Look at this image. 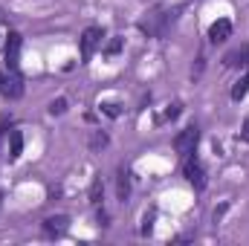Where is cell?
<instances>
[{
  "label": "cell",
  "mask_w": 249,
  "mask_h": 246,
  "mask_svg": "<svg viewBox=\"0 0 249 246\" xmlns=\"http://www.w3.org/2000/svg\"><path fill=\"white\" fill-rule=\"evenodd\" d=\"M174 20H177L174 12H168V9H162V6H154V9L145 12V18L139 20V32H145L148 38H165L168 29L174 26Z\"/></svg>",
  "instance_id": "cell-1"
},
{
  "label": "cell",
  "mask_w": 249,
  "mask_h": 246,
  "mask_svg": "<svg viewBox=\"0 0 249 246\" xmlns=\"http://www.w3.org/2000/svg\"><path fill=\"white\" fill-rule=\"evenodd\" d=\"M105 47V29L102 26H87L81 41H78V50H81V61H90L96 53H102Z\"/></svg>",
  "instance_id": "cell-2"
},
{
  "label": "cell",
  "mask_w": 249,
  "mask_h": 246,
  "mask_svg": "<svg viewBox=\"0 0 249 246\" xmlns=\"http://www.w3.org/2000/svg\"><path fill=\"white\" fill-rule=\"evenodd\" d=\"M183 177H186V183L194 188V191H203L206 188V168H203V162H200V157H197V151L194 154H188L186 159H183Z\"/></svg>",
  "instance_id": "cell-3"
},
{
  "label": "cell",
  "mask_w": 249,
  "mask_h": 246,
  "mask_svg": "<svg viewBox=\"0 0 249 246\" xmlns=\"http://www.w3.org/2000/svg\"><path fill=\"white\" fill-rule=\"evenodd\" d=\"M0 96L3 99H20L23 96V78L18 70H0Z\"/></svg>",
  "instance_id": "cell-4"
},
{
  "label": "cell",
  "mask_w": 249,
  "mask_h": 246,
  "mask_svg": "<svg viewBox=\"0 0 249 246\" xmlns=\"http://www.w3.org/2000/svg\"><path fill=\"white\" fill-rule=\"evenodd\" d=\"M20 50H23V35L9 29L6 32V41H3V55H6V67L9 70H18L20 67Z\"/></svg>",
  "instance_id": "cell-5"
},
{
  "label": "cell",
  "mask_w": 249,
  "mask_h": 246,
  "mask_svg": "<svg viewBox=\"0 0 249 246\" xmlns=\"http://www.w3.org/2000/svg\"><path fill=\"white\" fill-rule=\"evenodd\" d=\"M197 142H200V130H197V124H188L186 130H180V133L174 136V151L186 159L188 154L197 151Z\"/></svg>",
  "instance_id": "cell-6"
},
{
  "label": "cell",
  "mask_w": 249,
  "mask_h": 246,
  "mask_svg": "<svg viewBox=\"0 0 249 246\" xmlns=\"http://www.w3.org/2000/svg\"><path fill=\"white\" fill-rule=\"evenodd\" d=\"M206 38H209V44H214V47H217V44H226V41L232 38V20H229V18H217V20L209 26V35H206Z\"/></svg>",
  "instance_id": "cell-7"
},
{
  "label": "cell",
  "mask_w": 249,
  "mask_h": 246,
  "mask_svg": "<svg viewBox=\"0 0 249 246\" xmlns=\"http://www.w3.org/2000/svg\"><path fill=\"white\" fill-rule=\"evenodd\" d=\"M67 229H70V217H64V214H53V217L44 220V235L47 238H64Z\"/></svg>",
  "instance_id": "cell-8"
},
{
  "label": "cell",
  "mask_w": 249,
  "mask_h": 246,
  "mask_svg": "<svg viewBox=\"0 0 249 246\" xmlns=\"http://www.w3.org/2000/svg\"><path fill=\"white\" fill-rule=\"evenodd\" d=\"M223 64H226V67H241V70H247L249 67V44L238 47V50H232V53L223 58Z\"/></svg>",
  "instance_id": "cell-9"
},
{
  "label": "cell",
  "mask_w": 249,
  "mask_h": 246,
  "mask_svg": "<svg viewBox=\"0 0 249 246\" xmlns=\"http://www.w3.org/2000/svg\"><path fill=\"white\" fill-rule=\"evenodd\" d=\"M20 154H23V133L9 130V154H6V159L15 162V159H20Z\"/></svg>",
  "instance_id": "cell-10"
},
{
  "label": "cell",
  "mask_w": 249,
  "mask_h": 246,
  "mask_svg": "<svg viewBox=\"0 0 249 246\" xmlns=\"http://www.w3.org/2000/svg\"><path fill=\"white\" fill-rule=\"evenodd\" d=\"M249 96V67H247V72L235 81V87H232V102H244Z\"/></svg>",
  "instance_id": "cell-11"
},
{
  "label": "cell",
  "mask_w": 249,
  "mask_h": 246,
  "mask_svg": "<svg viewBox=\"0 0 249 246\" xmlns=\"http://www.w3.org/2000/svg\"><path fill=\"white\" fill-rule=\"evenodd\" d=\"M116 194H119V200H127L130 197V177H127V171L119 168V174H116Z\"/></svg>",
  "instance_id": "cell-12"
},
{
  "label": "cell",
  "mask_w": 249,
  "mask_h": 246,
  "mask_svg": "<svg viewBox=\"0 0 249 246\" xmlns=\"http://www.w3.org/2000/svg\"><path fill=\"white\" fill-rule=\"evenodd\" d=\"M102 194H105L102 180H93V185H90V203H93V206H102Z\"/></svg>",
  "instance_id": "cell-13"
},
{
  "label": "cell",
  "mask_w": 249,
  "mask_h": 246,
  "mask_svg": "<svg viewBox=\"0 0 249 246\" xmlns=\"http://www.w3.org/2000/svg\"><path fill=\"white\" fill-rule=\"evenodd\" d=\"M102 107V113H107L110 119H116L119 113H122V105H116V102H105V105H99Z\"/></svg>",
  "instance_id": "cell-14"
},
{
  "label": "cell",
  "mask_w": 249,
  "mask_h": 246,
  "mask_svg": "<svg viewBox=\"0 0 249 246\" xmlns=\"http://www.w3.org/2000/svg\"><path fill=\"white\" fill-rule=\"evenodd\" d=\"M180 116V105H168V110L160 116V124H165V122H171V119H177Z\"/></svg>",
  "instance_id": "cell-15"
},
{
  "label": "cell",
  "mask_w": 249,
  "mask_h": 246,
  "mask_svg": "<svg viewBox=\"0 0 249 246\" xmlns=\"http://www.w3.org/2000/svg\"><path fill=\"white\" fill-rule=\"evenodd\" d=\"M119 50H122V38H113L107 47H102V55H116Z\"/></svg>",
  "instance_id": "cell-16"
},
{
  "label": "cell",
  "mask_w": 249,
  "mask_h": 246,
  "mask_svg": "<svg viewBox=\"0 0 249 246\" xmlns=\"http://www.w3.org/2000/svg\"><path fill=\"white\" fill-rule=\"evenodd\" d=\"M90 145H93V148H105V145H107V133H93Z\"/></svg>",
  "instance_id": "cell-17"
},
{
  "label": "cell",
  "mask_w": 249,
  "mask_h": 246,
  "mask_svg": "<svg viewBox=\"0 0 249 246\" xmlns=\"http://www.w3.org/2000/svg\"><path fill=\"white\" fill-rule=\"evenodd\" d=\"M64 110H67V99H58V102L50 105V113H53V116H55V113H64Z\"/></svg>",
  "instance_id": "cell-18"
},
{
  "label": "cell",
  "mask_w": 249,
  "mask_h": 246,
  "mask_svg": "<svg viewBox=\"0 0 249 246\" xmlns=\"http://www.w3.org/2000/svg\"><path fill=\"white\" fill-rule=\"evenodd\" d=\"M241 139H244V142H249V116L244 119V124H241Z\"/></svg>",
  "instance_id": "cell-19"
},
{
  "label": "cell",
  "mask_w": 249,
  "mask_h": 246,
  "mask_svg": "<svg viewBox=\"0 0 249 246\" xmlns=\"http://www.w3.org/2000/svg\"><path fill=\"white\" fill-rule=\"evenodd\" d=\"M0 29H9V26H6V23H3V12H0Z\"/></svg>",
  "instance_id": "cell-20"
},
{
  "label": "cell",
  "mask_w": 249,
  "mask_h": 246,
  "mask_svg": "<svg viewBox=\"0 0 249 246\" xmlns=\"http://www.w3.org/2000/svg\"><path fill=\"white\" fill-rule=\"evenodd\" d=\"M0 206H3V191H0Z\"/></svg>",
  "instance_id": "cell-21"
}]
</instances>
